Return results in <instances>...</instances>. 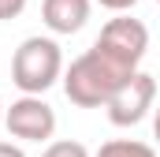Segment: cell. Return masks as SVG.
Here are the masks:
<instances>
[{
  "mask_svg": "<svg viewBox=\"0 0 160 157\" xmlns=\"http://www.w3.org/2000/svg\"><path fill=\"white\" fill-rule=\"evenodd\" d=\"M134 71L138 68L123 64L119 56H112L108 49H101L93 41L82 56L71 60V68L60 71V78H63V94H67L71 105H78V109H101L112 97V90L119 82H127Z\"/></svg>",
  "mask_w": 160,
  "mask_h": 157,
  "instance_id": "cell-1",
  "label": "cell"
},
{
  "mask_svg": "<svg viewBox=\"0 0 160 157\" xmlns=\"http://www.w3.org/2000/svg\"><path fill=\"white\" fill-rule=\"evenodd\" d=\"M60 71H63V52L52 38H26L15 56H11V82L22 90V94H45L48 86L60 82Z\"/></svg>",
  "mask_w": 160,
  "mask_h": 157,
  "instance_id": "cell-2",
  "label": "cell"
},
{
  "mask_svg": "<svg viewBox=\"0 0 160 157\" xmlns=\"http://www.w3.org/2000/svg\"><path fill=\"white\" fill-rule=\"evenodd\" d=\"M0 123L8 127L11 138H22V142H48L56 135V112L41 94H22L19 101L4 105Z\"/></svg>",
  "mask_w": 160,
  "mask_h": 157,
  "instance_id": "cell-3",
  "label": "cell"
},
{
  "mask_svg": "<svg viewBox=\"0 0 160 157\" xmlns=\"http://www.w3.org/2000/svg\"><path fill=\"white\" fill-rule=\"evenodd\" d=\"M153 101H157V78L138 68L127 82H119L112 90V97L104 101V109H108V120L116 127H138L142 120L149 116Z\"/></svg>",
  "mask_w": 160,
  "mask_h": 157,
  "instance_id": "cell-4",
  "label": "cell"
},
{
  "mask_svg": "<svg viewBox=\"0 0 160 157\" xmlns=\"http://www.w3.org/2000/svg\"><path fill=\"white\" fill-rule=\"evenodd\" d=\"M97 45L108 49L112 56H119L123 64L138 68L149 52V26L142 19H130L127 11H116V19H108L97 34Z\"/></svg>",
  "mask_w": 160,
  "mask_h": 157,
  "instance_id": "cell-5",
  "label": "cell"
},
{
  "mask_svg": "<svg viewBox=\"0 0 160 157\" xmlns=\"http://www.w3.org/2000/svg\"><path fill=\"white\" fill-rule=\"evenodd\" d=\"M93 0H41V19L52 34H78L89 19Z\"/></svg>",
  "mask_w": 160,
  "mask_h": 157,
  "instance_id": "cell-6",
  "label": "cell"
},
{
  "mask_svg": "<svg viewBox=\"0 0 160 157\" xmlns=\"http://www.w3.org/2000/svg\"><path fill=\"white\" fill-rule=\"evenodd\" d=\"M89 157H157V150L149 142H142V138H108Z\"/></svg>",
  "mask_w": 160,
  "mask_h": 157,
  "instance_id": "cell-7",
  "label": "cell"
},
{
  "mask_svg": "<svg viewBox=\"0 0 160 157\" xmlns=\"http://www.w3.org/2000/svg\"><path fill=\"white\" fill-rule=\"evenodd\" d=\"M41 157H89V150H86L82 142H75V138H56V142L45 146Z\"/></svg>",
  "mask_w": 160,
  "mask_h": 157,
  "instance_id": "cell-8",
  "label": "cell"
},
{
  "mask_svg": "<svg viewBox=\"0 0 160 157\" xmlns=\"http://www.w3.org/2000/svg\"><path fill=\"white\" fill-rule=\"evenodd\" d=\"M26 11V0H0V23H8V19H19Z\"/></svg>",
  "mask_w": 160,
  "mask_h": 157,
  "instance_id": "cell-9",
  "label": "cell"
},
{
  "mask_svg": "<svg viewBox=\"0 0 160 157\" xmlns=\"http://www.w3.org/2000/svg\"><path fill=\"white\" fill-rule=\"evenodd\" d=\"M97 4H101V8H108V11H130L138 0H97Z\"/></svg>",
  "mask_w": 160,
  "mask_h": 157,
  "instance_id": "cell-10",
  "label": "cell"
},
{
  "mask_svg": "<svg viewBox=\"0 0 160 157\" xmlns=\"http://www.w3.org/2000/svg\"><path fill=\"white\" fill-rule=\"evenodd\" d=\"M0 157H26V154H22V146H15V142H0Z\"/></svg>",
  "mask_w": 160,
  "mask_h": 157,
  "instance_id": "cell-11",
  "label": "cell"
},
{
  "mask_svg": "<svg viewBox=\"0 0 160 157\" xmlns=\"http://www.w3.org/2000/svg\"><path fill=\"white\" fill-rule=\"evenodd\" d=\"M0 120H4V101H0Z\"/></svg>",
  "mask_w": 160,
  "mask_h": 157,
  "instance_id": "cell-12",
  "label": "cell"
}]
</instances>
